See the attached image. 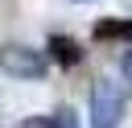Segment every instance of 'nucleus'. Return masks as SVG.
I'll list each match as a JSON object with an SVG mask.
<instances>
[{
	"mask_svg": "<svg viewBox=\"0 0 132 128\" xmlns=\"http://www.w3.org/2000/svg\"><path fill=\"white\" fill-rule=\"evenodd\" d=\"M50 54H54V62H58V66H78V62H82L78 41H74V37H66V33H54V37H50Z\"/></svg>",
	"mask_w": 132,
	"mask_h": 128,
	"instance_id": "7ed1b4c3",
	"label": "nucleus"
},
{
	"mask_svg": "<svg viewBox=\"0 0 132 128\" xmlns=\"http://www.w3.org/2000/svg\"><path fill=\"white\" fill-rule=\"evenodd\" d=\"M124 120V87L99 78L91 87V128H120Z\"/></svg>",
	"mask_w": 132,
	"mask_h": 128,
	"instance_id": "f257e3e1",
	"label": "nucleus"
},
{
	"mask_svg": "<svg viewBox=\"0 0 132 128\" xmlns=\"http://www.w3.org/2000/svg\"><path fill=\"white\" fill-rule=\"evenodd\" d=\"M95 41H132V21H99Z\"/></svg>",
	"mask_w": 132,
	"mask_h": 128,
	"instance_id": "20e7f679",
	"label": "nucleus"
},
{
	"mask_svg": "<svg viewBox=\"0 0 132 128\" xmlns=\"http://www.w3.org/2000/svg\"><path fill=\"white\" fill-rule=\"evenodd\" d=\"M21 128H54V124H50V116H33V120H25Z\"/></svg>",
	"mask_w": 132,
	"mask_h": 128,
	"instance_id": "423d86ee",
	"label": "nucleus"
},
{
	"mask_svg": "<svg viewBox=\"0 0 132 128\" xmlns=\"http://www.w3.org/2000/svg\"><path fill=\"white\" fill-rule=\"evenodd\" d=\"M0 70H8L12 78H45L50 62H45L41 50H29V45L8 41V45H0Z\"/></svg>",
	"mask_w": 132,
	"mask_h": 128,
	"instance_id": "f03ea898",
	"label": "nucleus"
},
{
	"mask_svg": "<svg viewBox=\"0 0 132 128\" xmlns=\"http://www.w3.org/2000/svg\"><path fill=\"white\" fill-rule=\"evenodd\" d=\"M120 70H124V78H128V83H132V50H128V54H124V58H120Z\"/></svg>",
	"mask_w": 132,
	"mask_h": 128,
	"instance_id": "0eeeda50",
	"label": "nucleus"
},
{
	"mask_svg": "<svg viewBox=\"0 0 132 128\" xmlns=\"http://www.w3.org/2000/svg\"><path fill=\"white\" fill-rule=\"evenodd\" d=\"M50 124H54V128H78V120H74L70 107H58V111L50 116Z\"/></svg>",
	"mask_w": 132,
	"mask_h": 128,
	"instance_id": "39448f33",
	"label": "nucleus"
}]
</instances>
